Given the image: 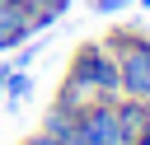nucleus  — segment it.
Returning <instances> with one entry per match:
<instances>
[{
    "label": "nucleus",
    "mask_w": 150,
    "mask_h": 145,
    "mask_svg": "<svg viewBox=\"0 0 150 145\" xmlns=\"http://www.w3.org/2000/svg\"><path fill=\"white\" fill-rule=\"evenodd\" d=\"M103 47L117 61V84L127 98H145L150 103V33L141 28H112L103 37Z\"/></svg>",
    "instance_id": "1"
},
{
    "label": "nucleus",
    "mask_w": 150,
    "mask_h": 145,
    "mask_svg": "<svg viewBox=\"0 0 150 145\" xmlns=\"http://www.w3.org/2000/svg\"><path fill=\"white\" fill-rule=\"evenodd\" d=\"M66 75L84 80L98 98H117V94H122V84H117V61H112V51L103 47V37H98V42H80V47L70 51Z\"/></svg>",
    "instance_id": "2"
},
{
    "label": "nucleus",
    "mask_w": 150,
    "mask_h": 145,
    "mask_svg": "<svg viewBox=\"0 0 150 145\" xmlns=\"http://www.w3.org/2000/svg\"><path fill=\"white\" fill-rule=\"evenodd\" d=\"M75 145H122L112 98H98L84 112H75Z\"/></svg>",
    "instance_id": "3"
},
{
    "label": "nucleus",
    "mask_w": 150,
    "mask_h": 145,
    "mask_svg": "<svg viewBox=\"0 0 150 145\" xmlns=\"http://www.w3.org/2000/svg\"><path fill=\"white\" fill-rule=\"evenodd\" d=\"M112 112H117L122 145H150V103H145V98L117 94V98H112Z\"/></svg>",
    "instance_id": "4"
},
{
    "label": "nucleus",
    "mask_w": 150,
    "mask_h": 145,
    "mask_svg": "<svg viewBox=\"0 0 150 145\" xmlns=\"http://www.w3.org/2000/svg\"><path fill=\"white\" fill-rule=\"evenodd\" d=\"M33 33H38V23H33V5H23V0H0V51L23 47Z\"/></svg>",
    "instance_id": "5"
},
{
    "label": "nucleus",
    "mask_w": 150,
    "mask_h": 145,
    "mask_svg": "<svg viewBox=\"0 0 150 145\" xmlns=\"http://www.w3.org/2000/svg\"><path fill=\"white\" fill-rule=\"evenodd\" d=\"M56 103H61V108H70V112H84L89 103H98V94H94L84 80H75V75H61V84H56Z\"/></svg>",
    "instance_id": "6"
},
{
    "label": "nucleus",
    "mask_w": 150,
    "mask_h": 145,
    "mask_svg": "<svg viewBox=\"0 0 150 145\" xmlns=\"http://www.w3.org/2000/svg\"><path fill=\"white\" fill-rule=\"evenodd\" d=\"M42 131H47V136H56L61 145H75V112H70V108H61V103H52V108H47V117H42Z\"/></svg>",
    "instance_id": "7"
},
{
    "label": "nucleus",
    "mask_w": 150,
    "mask_h": 145,
    "mask_svg": "<svg viewBox=\"0 0 150 145\" xmlns=\"http://www.w3.org/2000/svg\"><path fill=\"white\" fill-rule=\"evenodd\" d=\"M28 94H33V80H28L23 70H9V80H5V98H9L14 108H19V103H23Z\"/></svg>",
    "instance_id": "8"
},
{
    "label": "nucleus",
    "mask_w": 150,
    "mask_h": 145,
    "mask_svg": "<svg viewBox=\"0 0 150 145\" xmlns=\"http://www.w3.org/2000/svg\"><path fill=\"white\" fill-rule=\"evenodd\" d=\"M131 0H94V14H117V9H127Z\"/></svg>",
    "instance_id": "9"
},
{
    "label": "nucleus",
    "mask_w": 150,
    "mask_h": 145,
    "mask_svg": "<svg viewBox=\"0 0 150 145\" xmlns=\"http://www.w3.org/2000/svg\"><path fill=\"white\" fill-rule=\"evenodd\" d=\"M19 145H61V140L47 136V131H38V136H28V140H19Z\"/></svg>",
    "instance_id": "10"
},
{
    "label": "nucleus",
    "mask_w": 150,
    "mask_h": 145,
    "mask_svg": "<svg viewBox=\"0 0 150 145\" xmlns=\"http://www.w3.org/2000/svg\"><path fill=\"white\" fill-rule=\"evenodd\" d=\"M5 80H9V65H0V94H5Z\"/></svg>",
    "instance_id": "11"
},
{
    "label": "nucleus",
    "mask_w": 150,
    "mask_h": 145,
    "mask_svg": "<svg viewBox=\"0 0 150 145\" xmlns=\"http://www.w3.org/2000/svg\"><path fill=\"white\" fill-rule=\"evenodd\" d=\"M136 5H141V9H150V0H136Z\"/></svg>",
    "instance_id": "12"
},
{
    "label": "nucleus",
    "mask_w": 150,
    "mask_h": 145,
    "mask_svg": "<svg viewBox=\"0 0 150 145\" xmlns=\"http://www.w3.org/2000/svg\"><path fill=\"white\" fill-rule=\"evenodd\" d=\"M23 5H33V0H23Z\"/></svg>",
    "instance_id": "13"
}]
</instances>
